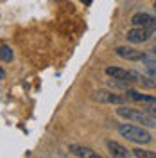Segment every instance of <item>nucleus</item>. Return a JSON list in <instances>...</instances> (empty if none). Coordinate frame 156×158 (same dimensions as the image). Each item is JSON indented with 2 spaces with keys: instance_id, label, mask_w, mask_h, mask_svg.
Instances as JSON below:
<instances>
[{
  "instance_id": "obj_1",
  "label": "nucleus",
  "mask_w": 156,
  "mask_h": 158,
  "mask_svg": "<svg viewBox=\"0 0 156 158\" xmlns=\"http://www.w3.org/2000/svg\"><path fill=\"white\" fill-rule=\"evenodd\" d=\"M118 133H120V137H124L126 140L133 142V144L146 146L153 140V135L147 129H144V126H140V124L137 126V124H131V122H122L118 126Z\"/></svg>"
},
{
  "instance_id": "obj_2",
  "label": "nucleus",
  "mask_w": 156,
  "mask_h": 158,
  "mask_svg": "<svg viewBox=\"0 0 156 158\" xmlns=\"http://www.w3.org/2000/svg\"><path fill=\"white\" fill-rule=\"evenodd\" d=\"M117 115L122 117L127 122H137L144 128H154L156 126V120L147 111H142V110L137 108H129L126 104H120V108H117Z\"/></svg>"
},
{
  "instance_id": "obj_3",
  "label": "nucleus",
  "mask_w": 156,
  "mask_h": 158,
  "mask_svg": "<svg viewBox=\"0 0 156 158\" xmlns=\"http://www.w3.org/2000/svg\"><path fill=\"white\" fill-rule=\"evenodd\" d=\"M93 99L97 102H101V104H115V106L126 104L129 101L126 97V94H117L115 90H95L93 92Z\"/></svg>"
},
{
  "instance_id": "obj_4",
  "label": "nucleus",
  "mask_w": 156,
  "mask_h": 158,
  "mask_svg": "<svg viewBox=\"0 0 156 158\" xmlns=\"http://www.w3.org/2000/svg\"><path fill=\"white\" fill-rule=\"evenodd\" d=\"M154 32H156L154 27H133V29L127 31L126 38L129 43H135L137 45V43H146Z\"/></svg>"
},
{
  "instance_id": "obj_5",
  "label": "nucleus",
  "mask_w": 156,
  "mask_h": 158,
  "mask_svg": "<svg viewBox=\"0 0 156 158\" xmlns=\"http://www.w3.org/2000/svg\"><path fill=\"white\" fill-rule=\"evenodd\" d=\"M115 54L118 58L122 59H127V61H142L146 58L147 52H142V50H137L133 47H117L115 49Z\"/></svg>"
},
{
  "instance_id": "obj_6",
  "label": "nucleus",
  "mask_w": 156,
  "mask_h": 158,
  "mask_svg": "<svg viewBox=\"0 0 156 158\" xmlns=\"http://www.w3.org/2000/svg\"><path fill=\"white\" fill-rule=\"evenodd\" d=\"M106 74L113 79H122V81L135 83V70H126V69H120V67H108Z\"/></svg>"
},
{
  "instance_id": "obj_7",
  "label": "nucleus",
  "mask_w": 156,
  "mask_h": 158,
  "mask_svg": "<svg viewBox=\"0 0 156 158\" xmlns=\"http://www.w3.org/2000/svg\"><path fill=\"white\" fill-rule=\"evenodd\" d=\"M126 97L129 101H137V102H144V104H156V95H147V94H140L133 88H127L126 92Z\"/></svg>"
},
{
  "instance_id": "obj_8",
  "label": "nucleus",
  "mask_w": 156,
  "mask_h": 158,
  "mask_svg": "<svg viewBox=\"0 0 156 158\" xmlns=\"http://www.w3.org/2000/svg\"><path fill=\"white\" fill-rule=\"evenodd\" d=\"M106 148H108V151H109V155H111V156H117V158H127V156H133L129 149L124 148L122 144L115 142V140H108V142H106Z\"/></svg>"
},
{
  "instance_id": "obj_9",
  "label": "nucleus",
  "mask_w": 156,
  "mask_h": 158,
  "mask_svg": "<svg viewBox=\"0 0 156 158\" xmlns=\"http://www.w3.org/2000/svg\"><path fill=\"white\" fill-rule=\"evenodd\" d=\"M68 151L76 156H81V158H101L93 151L92 148H86V146H79V144H70L68 146Z\"/></svg>"
},
{
  "instance_id": "obj_10",
  "label": "nucleus",
  "mask_w": 156,
  "mask_h": 158,
  "mask_svg": "<svg viewBox=\"0 0 156 158\" xmlns=\"http://www.w3.org/2000/svg\"><path fill=\"white\" fill-rule=\"evenodd\" d=\"M153 18L154 16H151L149 13H135L131 16V25L133 27H151Z\"/></svg>"
},
{
  "instance_id": "obj_11",
  "label": "nucleus",
  "mask_w": 156,
  "mask_h": 158,
  "mask_svg": "<svg viewBox=\"0 0 156 158\" xmlns=\"http://www.w3.org/2000/svg\"><path fill=\"white\" fill-rule=\"evenodd\" d=\"M131 85H133V83L122 81V79H113V77L108 79V86H109L111 90H122V92H126L127 88H131Z\"/></svg>"
},
{
  "instance_id": "obj_12",
  "label": "nucleus",
  "mask_w": 156,
  "mask_h": 158,
  "mask_svg": "<svg viewBox=\"0 0 156 158\" xmlns=\"http://www.w3.org/2000/svg\"><path fill=\"white\" fill-rule=\"evenodd\" d=\"M131 155L137 156V158H156V151H149V149L137 148V149H131Z\"/></svg>"
},
{
  "instance_id": "obj_13",
  "label": "nucleus",
  "mask_w": 156,
  "mask_h": 158,
  "mask_svg": "<svg viewBox=\"0 0 156 158\" xmlns=\"http://www.w3.org/2000/svg\"><path fill=\"white\" fill-rule=\"evenodd\" d=\"M0 59L6 61V63L13 61V50H11V47H7V45H2L0 47Z\"/></svg>"
},
{
  "instance_id": "obj_14",
  "label": "nucleus",
  "mask_w": 156,
  "mask_h": 158,
  "mask_svg": "<svg viewBox=\"0 0 156 158\" xmlns=\"http://www.w3.org/2000/svg\"><path fill=\"white\" fill-rule=\"evenodd\" d=\"M146 111H147V113H149V115H151V117H153V118L156 120V104H149V106L146 108Z\"/></svg>"
},
{
  "instance_id": "obj_15",
  "label": "nucleus",
  "mask_w": 156,
  "mask_h": 158,
  "mask_svg": "<svg viewBox=\"0 0 156 158\" xmlns=\"http://www.w3.org/2000/svg\"><path fill=\"white\" fill-rule=\"evenodd\" d=\"M146 74L156 81V67H146Z\"/></svg>"
},
{
  "instance_id": "obj_16",
  "label": "nucleus",
  "mask_w": 156,
  "mask_h": 158,
  "mask_svg": "<svg viewBox=\"0 0 156 158\" xmlns=\"http://www.w3.org/2000/svg\"><path fill=\"white\" fill-rule=\"evenodd\" d=\"M4 77H6V74H4V70L0 69V81H2V79H4Z\"/></svg>"
},
{
  "instance_id": "obj_17",
  "label": "nucleus",
  "mask_w": 156,
  "mask_h": 158,
  "mask_svg": "<svg viewBox=\"0 0 156 158\" xmlns=\"http://www.w3.org/2000/svg\"><path fill=\"white\" fill-rule=\"evenodd\" d=\"M151 52H153V54H156V47H154V49H151Z\"/></svg>"
},
{
  "instance_id": "obj_18",
  "label": "nucleus",
  "mask_w": 156,
  "mask_h": 158,
  "mask_svg": "<svg viewBox=\"0 0 156 158\" xmlns=\"http://www.w3.org/2000/svg\"><path fill=\"white\" fill-rule=\"evenodd\" d=\"M154 7H156V0H154Z\"/></svg>"
}]
</instances>
